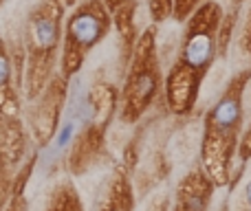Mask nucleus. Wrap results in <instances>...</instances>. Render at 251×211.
I'll list each match as a JSON object with an SVG mask.
<instances>
[{"mask_svg": "<svg viewBox=\"0 0 251 211\" xmlns=\"http://www.w3.org/2000/svg\"><path fill=\"white\" fill-rule=\"evenodd\" d=\"M251 66L229 77L214 106L203 117L201 167L218 187H229L236 178V147L245 128V91Z\"/></svg>", "mask_w": 251, "mask_h": 211, "instance_id": "1", "label": "nucleus"}, {"mask_svg": "<svg viewBox=\"0 0 251 211\" xmlns=\"http://www.w3.org/2000/svg\"><path fill=\"white\" fill-rule=\"evenodd\" d=\"M231 51L234 57H238L240 62H247L251 66V2L238 13V24L234 31V40H231Z\"/></svg>", "mask_w": 251, "mask_h": 211, "instance_id": "7", "label": "nucleus"}, {"mask_svg": "<svg viewBox=\"0 0 251 211\" xmlns=\"http://www.w3.org/2000/svg\"><path fill=\"white\" fill-rule=\"evenodd\" d=\"M124 2H128V0H106V4H108L110 9H117V7H122Z\"/></svg>", "mask_w": 251, "mask_h": 211, "instance_id": "17", "label": "nucleus"}, {"mask_svg": "<svg viewBox=\"0 0 251 211\" xmlns=\"http://www.w3.org/2000/svg\"><path fill=\"white\" fill-rule=\"evenodd\" d=\"M221 211H225V205H223V207H221Z\"/></svg>", "mask_w": 251, "mask_h": 211, "instance_id": "19", "label": "nucleus"}, {"mask_svg": "<svg viewBox=\"0 0 251 211\" xmlns=\"http://www.w3.org/2000/svg\"><path fill=\"white\" fill-rule=\"evenodd\" d=\"M221 18H223V4L218 0L201 2L187 16V20L183 22L185 26H183L181 33V44H178L176 57H174L172 64L181 66V69L190 70V73L199 75L203 79L207 77L214 62L218 60L216 33Z\"/></svg>", "mask_w": 251, "mask_h": 211, "instance_id": "3", "label": "nucleus"}, {"mask_svg": "<svg viewBox=\"0 0 251 211\" xmlns=\"http://www.w3.org/2000/svg\"><path fill=\"white\" fill-rule=\"evenodd\" d=\"M214 191L216 185L199 165L176 183L174 196L170 198V211H209Z\"/></svg>", "mask_w": 251, "mask_h": 211, "instance_id": "5", "label": "nucleus"}, {"mask_svg": "<svg viewBox=\"0 0 251 211\" xmlns=\"http://www.w3.org/2000/svg\"><path fill=\"white\" fill-rule=\"evenodd\" d=\"M100 211H134L132 185H130V178L126 176L124 169L115 172L108 187V194H106Z\"/></svg>", "mask_w": 251, "mask_h": 211, "instance_id": "6", "label": "nucleus"}, {"mask_svg": "<svg viewBox=\"0 0 251 211\" xmlns=\"http://www.w3.org/2000/svg\"><path fill=\"white\" fill-rule=\"evenodd\" d=\"M4 77H7V64H4V60L0 57V84L4 82Z\"/></svg>", "mask_w": 251, "mask_h": 211, "instance_id": "16", "label": "nucleus"}, {"mask_svg": "<svg viewBox=\"0 0 251 211\" xmlns=\"http://www.w3.org/2000/svg\"><path fill=\"white\" fill-rule=\"evenodd\" d=\"M108 16L100 0H93L82 7L69 22V38H66V57L64 69L66 73H75L82 64L84 55L100 42L108 31Z\"/></svg>", "mask_w": 251, "mask_h": 211, "instance_id": "4", "label": "nucleus"}, {"mask_svg": "<svg viewBox=\"0 0 251 211\" xmlns=\"http://www.w3.org/2000/svg\"><path fill=\"white\" fill-rule=\"evenodd\" d=\"M134 13H137V2L134 0H128L122 7H117V29L122 33V44H124V57L130 60L132 55V48L137 44V26H134Z\"/></svg>", "mask_w": 251, "mask_h": 211, "instance_id": "8", "label": "nucleus"}, {"mask_svg": "<svg viewBox=\"0 0 251 211\" xmlns=\"http://www.w3.org/2000/svg\"><path fill=\"white\" fill-rule=\"evenodd\" d=\"M201 2H205V0H174L172 20L174 22H181V24H183V22L187 20V16H190V13L194 11Z\"/></svg>", "mask_w": 251, "mask_h": 211, "instance_id": "13", "label": "nucleus"}, {"mask_svg": "<svg viewBox=\"0 0 251 211\" xmlns=\"http://www.w3.org/2000/svg\"><path fill=\"white\" fill-rule=\"evenodd\" d=\"M55 38H57L55 20H51V18H40V20L35 22V42H38V47H42V48L53 47Z\"/></svg>", "mask_w": 251, "mask_h": 211, "instance_id": "10", "label": "nucleus"}, {"mask_svg": "<svg viewBox=\"0 0 251 211\" xmlns=\"http://www.w3.org/2000/svg\"><path fill=\"white\" fill-rule=\"evenodd\" d=\"M249 161H251V121L247 123V128H243V134L238 139V147H236V178H238V174L243 172V167Z\"/></svg>", "mask_w": 251, "mask_h": 211, "instance_id": "11", "label": "nucleus"}, {"mask_svg": "<svg viewBox=\"0 0 251 211\" xmlns=\"http://www.w3.org/2000/svg\"><path fill=\"white\" fill-rule=\"evenodd\" d=\"M245 106H251V79L247 84V91H245Z\"/></svg>", "mask_w": 251, "mask_h": 211, "instance_id": "18", "label": "nucleus"}, {"mask_svg": "<svg viewBox=\"0 0 251 211\" xmlns=\"http://www.w3.org/2000/svg\"><path fill=\"white\" fill-rule=\"evenodd\" d=\"M223 4V9H240L247 0H218Z\"/></svg>", "mask_w": 251, "mask_h": 211, "instance_id": "15", "label": "nucleus"}, {"mask_svg": "<svg viewBox=\"0 0 251 211\" xmlns=\"http://www.w3.org/2000/svg\"><path fill=\"white\" fill-rule=\"evenodd\" d=\"M229 187L231 194L225 203V211H251V161Z\"/></svg>", "mask_w": 251, "mask_h": 211, "instance_id": "9", "label": "nucleus"}, {"mask_svg": "<svg viewBox=\"0 0 251 211\" xmlns=\"http://www.w3.org/2000/svg\"><path fill=\"white\" fill-rule=\"evenodd\" d=\"M148 9H150V18L154 24L170 20L174 9V0H148Z\"/></svg>", "mask_w": 251, "mask_h": 211, "instance_id": "12", "label": "nucleus"}, {"mask_svg": "<svg viewBox=\"0 0 251 211\" xmlns=\"http://www.w3.org/2000/svg\"><path fill=\"white\" fill-rule=\"evenodd\" d=\"M143 211H170V196L168 194H156L154 198L150 200V203L146 205V209Z\"/></svg>", "mask_w": 251, "mask_h": 211, "instance_id": "14", "label": "nucleus"}, {"mask_svg": "<svg viewBox=\"0 0 251 211\" xmlns=\"http://www.w3.org/2000/svg\"><path fill=\"white\" fill-rule=\"evenodd\" d=\"M128 75L122 91L119 117L124 123H134L163 93V73L159 55V24L152 22L141 31L132 55L128 60Z\"/></svg>", "mask_w": 251, "mask_h": 211, "instance_id": "2", "label": "nucleus"}]
</instances>
